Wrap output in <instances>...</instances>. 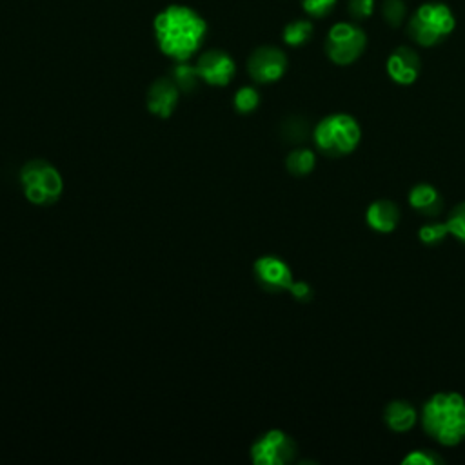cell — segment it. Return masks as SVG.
I'll return each mask as SVG.
<instances>
[{
    "instance_id": "6da1fadb",
    "label": "cell",
    "mask_w": 465,
    "mask_h": 465,
    "mask_svg": "<svg viewBox=\"0 0 465 465\" xmlns=\"http://www.w3.org/2000/svg\"><path fill=\"white\" fill-rule=\"evenodd\" d=\"M153 25L160 51L176 62H187L202 47L207 33L205 20L194 9L178 4L162 9Z\"/></svg>"
},
{
    "instance_id": "7a4b0ae2",
    "label": "cell",
    "mask_w": 465,
    "mask_h": 465,
    "mask_svg": "<svg viewBox=\"0 0 465 465\" xmlns=\"http://www.w3.org/2000/svg\"><path fill=\"white\" fill-rule=\"evenodd\" d=\"M423 432L443 447H456L465 440V398L456 391L429 396L421 407Z\"/></svg>"
},
{
    "instance_id": "3957f363",
    "label": "cell",
    "mask_w": 465,
    "mask_h": 465,
    "mask_svg": "<svg viewBox=\"0 0 465 465\" xmlns=\"http://www.w3.org/2000/svg\"><path fill=\"white\" fill-rule=\"evenodd\" d=\"M312 140L323 156L341 158L358 147L361 140V127L349 113H331L314 125Z\"/></svg>"
},
{
    "instance_id": "277c9868",
    "label": "cell",
    "mask_w": 465,
    "mask_h": 465,
    "mask_svg": "<svg viewBox=\"0 0 465 465\" xmlns=\"http://www.w3.org/2000/svg\"><path fill=\"white\" fill-rule=\"evenodd\" d=\"M454 24L456 20L450 7L441 2H427L421 4L411 16L407 33L416 44L430 47L449 36L454 29Z\"/></svg>"
},
{
    "instance_id": "5b68a950",
    "label": "cell",
    "mask_w": 465,
    "mask_h": 465,
    "mask_svg": "<svg viewBox=\"0 0 465 465\" xmlns=\"http://www.w3.org/2000/svg\"><path fill=\"white\" fill-rule=\"evenodd\" d=\"M20 182L25 198L35 205H51L58 202L64 193V180L60 171L42 158L24 163L20 171Z\"/></svg>"
},
{
    "instance_id": "8992f818",
    "label": "cell",
    "mask_w": 465,
    "mask_h": 465,
    "mask_svg": "<svg viewBox=\"0 0 465 465\" xmlns=\"http://www.w3.org/2000/svg\"><path fill=\"white\" fill-rule=\"evenodd\" d=\"M365 44L367 36L363 29L349 22H340L334 24L327 33L325 53L336 65H349L361 56Z\"/></svg>"
},
{
    "instance_id": "52a82bcc",
    "label": "cell",
    "mask_w": 465,
    "mask_h": 465,
    "mask_svg": "<svg viewBox=\"0 0 465 465\" xmlns=\"http://www.w3.org/2000/svg\"><path fill=\"white\" fill-rule=\"evenodd\" d=\"M296 441L280 429L263 432L251 445V460L256 465H285L296 456Z\"/></svg>"
},
{
    "instance_id": "ba28073f",
    "label": "cell",
    "mask_w": 465,
    "mask_h": 465,
    "mask_svg": "<svg viewBox=\"0 0 465 465\" xmlns=\"http://www.w3.org/2000/svg\"><path fill=\"white\" fill-rule=\"evenodd\" d=\"M287 69V56L282 49L263 45L252 51L247 60V71L258 84H271L283 76Z\"/></svg>"
},
{
    "instance_id": "9c48e42d",
    "label": "cell",
    "mask_w": 465,
    "mask_h": 465,
    "mask_svg": "<svg viewBox=\"0 0 465 465\" xmlns=\"http://www.w3.org/2000/svg\"><path fill=\"white\" fill-rule=\"evenodd\" d=\"M254 280L258 285L267 292H282L289 291L291 283L294 282L292 271L282 258L274 254H265L254 260L252 265Z\"/></svg>"
},
{
    "instance_id": "30bf717a",
    "label": "cell",
    "mask_w": 465,
    "mask_h": 465,
    "mask_svg": "<svg viewBox=\"0 0 465 465\" xmlns=\"http://www.w3.org/2000/svg\"><path fill=\"white\" fill-rule=\"evenodd\" d=\"M194 67L198 71L200 80L216 87L227 85L236 73L234 60L225 51H220V49H211L203 53L198 58Z\"/></svg>"
},
{
    "instance_id": "8fae6325",
    "label": "cell",
    "mask_w": 465,
    "mask_h": 465,
    "mask_svg": "<svg viewBox=\"0 0 465 465\" xmlns=\"http://www.w3.org/2000/svg\"><path fill=\"white\" fill-rule=\"evenodd\" d=\"M385 69L392 82L400 85H411L421 73V60L412 47L400 45L389 54Z\"/></svg>"
},
{
    "instance_id": "7c38bea8",
    "label": "cell",
    "mask_w": 465,
    "mask_h": 465,
    "mask_svg": "<svg viewBox=\"0 0 465 465\" xmlns=\"http://www.w3.org/2000/svg\"><path fill=\"white\" fill-rule=\"evenodd\" d=\"M178 98H180V89L173 82V78H158L151 84L145 102H147L149 113L160 118H169L178 105Z\"/></svg>"
},
{
    "instance_id": "4fadbf2b",
    "label": "cell",
    "mask_w": 465,
    "mask_h": 465,
    "mask_svg": "<svg viewBox=\"0 0 465 465\" xmlns=\"http://www.w3.org/2000/svg\"><path fill=\"white\" fill-rule=\"evenodd\" d=\"M400 218H401L400 207L396 205V202L387 200V198L374 200L365 209V222H367V225L372 231L381 232V234L392 232L398 227Z\"/></svg>"
},
{
    "instance_id": "5bb4252c",
    "label": "cell",
    "mask_w": 465,
    "mask_h": 465,
    "mask_svg": "<svg viewBox=\"0 0 465 465\" xmlns=\"http://www.w3.org/2000/svg\"><path fill=\"white\" fill-rule=\"evenodd\" d=\"M407 202L416 213L427 218H436L443 209V198L440 191L427 182H420L412 185L407 194Z\"/></svg>"
},
{
    "instance_id": "9a60e30c",
    "label": "cell",
    "mask_w": 465,
    "mask_h": 465,
    "mask_svg": "<svg viewBox=\"0 0 465 465\" xmlns=\"http://www.w3.org/2000/svg\"><path fill=\"white\" fill-rule=\"evenodd\" d=\"M420 412L407 400H392L383 409V421L392 432H407L418 423Z\"/></svg>"
},
{
    "instance_id": "2e32d148",
    "label": "cell",
    "mask_w": 465,
    "mask_h": 465,
    "mask_svg": "<svg viewBox=\"0 0 465 465\" xmlns=\"http://www.w3.org/2000/svg\"><path fill=\"white\" fill-rule=\"evenodd\" d=\"M316 167V154L309 147H294L285 158V169L292 176H307Z\"/></svg>"
},
{
    "instance_id": "e0dca14e",
    "label": "cell",
    "mask_w": 465,
    "mask_h": 465,
    "mask_svg": "<svg viewBox=\"0 0 465 465\" xmlns=\"http://www.w3.org/2000/svg\"><path fill=\"white\" fill-rule=\"evenodd\" d=\"M449 236V227L447 222H438V220H429L418 229V240L427 245V247H436L440 245L445 238Z\"/></svg>"
},
{
    "instance_id": "ac0fdd59",
    "label": "cell",
    "mask_w": 465,
    "mask_h": 465,
    "mask_svg": "<svg viewBox=\"0 0 465 465\" xmlns=\"http://www.w3.org/2000/svg\"><path fill=\"white\" fill-rule=\"evenodd\" d=\"M312 35V24L309 20H294L285 25L283 29V42L287 45H302L305 44Z\"/></svg>"
},
{
    "instance_id": "d6986e66",
    "label": "cell",
    "mask_w": 465,
    "mask_h": 465,
    "mask_svg": "<svg viewBox=\"0 0 465 465\" xmlns=\"http://www.w3.org/2000/svg\"><path fill=\"white\" fill-rule=\"evenodd\" d=\"M198 80H200V76H198L196 67H193V65H189L185 62H178V65L173 69V82L183 93L193 91L196 87Z\"/></svg>"
},
{
    "instance_id": "ffe728a7",
    "label": "cell",
    "mask_w": 465,
    "mask_h": 465,
    "mask_svg": "<svg viewBox=\"0 0 465 465\" xmlns=\"http://www.w3.org/2000/svg\"><path fill=\"white\" fill-rule=\"evenodd\" d=\"M449 234L465 245V202L456 203L447 216Z\"/></svg>"
},
{
    "instance_id": "44dd1931",
    "label": "cell",
    "mask_w": 465,
    "mask_h": 465,
    "mask_svg": "<svg viewBox=\"0 0 465 465\" xmlns=\"http://www.w3.org/2000/svg\"><path fill=\"white\" fill-rule=\"evenodd\" d=\"M234 109L238 111V113H243V114H247V113H251V111H254L256 107H258V104H260V94H258V91L254 89V87H251V85H243V87H240L236 93H234Z\"/></svg>"
},
{
    "instance_id": "7402d4cb",
    "label": "cell",
    "mask_w": 465,
    "mask_h": 465,
    "mask_svg": "<svg viewBox=\"0 0 465 465\" xmlns=\"http://www.w3.org/2000/svg\"><path fill=\"white\" fill-rule=\"evenodd\" d=\"M443 461L445 460L432 449H414L401 460L403 465H441Z\"/></svg>"
},
{
    "instance_id": "603a6c76",
    "label": "cell",
    "mask_w": 465,
    "mask_h": 465,
    "mask_svg": "<svg viewBox=\"0 0 465 465\" xmlns=\"http://www.w3.org/2000/svg\"><path fill=\"white\" fill-rule=\"evenodd\" d=\"M282 134H283L285 140L294 142V143H300V142H303V140L307 138V134H309V125H307L305 120H302V118H298V116H292V118H289V120L283 124Z\"/></svg>"
},
{
    "instance_id": "cb8c5ba5",
    "label": "cell",
    "mask_w": 465,
    "mask_h": 465,
    "mask_svg": "<svg viewBox=\"0 0 465 465\" xmlns=\"http://www.w3.org/2000/svg\"><path fill=\"white\" fill-rule=\"evenodd\" d=\"M383 18L389 25H400L405 18V4L401 0H385L383 2Z\"/></svg>"
},
{
    "instance_id": "d4e9b609",
    "label": "cell",
    "mask_w": 465,
    "mask_h": 465,
    "mask_svg": "<svg viewBox=\"0 0 465 465\" xmlns=\"http://www.w3.org/2000/svg\"><path fill=\"white\" fill-rule=\"evenodd\" d=\"M336 0H302V7L305 9L307 15L311 16H325L332 7H334Z\"/></svg>"
},
{
    "instance_id": "484cf974",
    "label": "cell",
    "mask_w": 465,
    "mask_h": 465,
    "mask_svg": "<svg viewBox=\"0 0 465 465\" xmlns=\"http://www.w3.org/2000/svg\"><path fill=\"white\" fill-rule=\"evenodd\" d=\"M374 11V0H349V13L356 20L369 18Z\"/></svg>"
},
{
    "instance_id": "4316f807",
    "label": "cell",
    "mask_w": 465,
    "mask_h": 465,
    "mask_svg": "<svg viewBox=\"0 0 465 465\" xmlns=\"http://www.w3.org/2000/svg\"><path fill=\"white\" fill-rule=\"evenodd\" d=\"M289 292H291V296H292L296 302H302V303L311 302L312 296H314L312 287H311L307 282H303V280L292 282L291 287H289Z\"/></svg>"
}]
</instances>
